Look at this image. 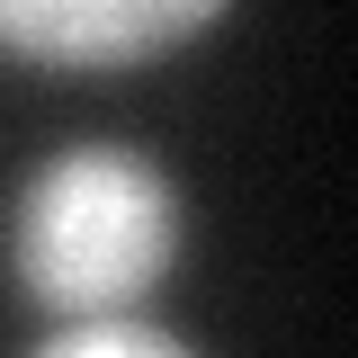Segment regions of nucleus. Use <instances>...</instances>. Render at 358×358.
Segmentation results:
<instances>
[{
  "mask_svg": "<svg viewBox=\"0 0 358 358\" xmlns=\"http://www.w3.org/2000/svg\"><path fill=\"white\" fill-rule=\"evenodd\" d=\"M188 197L134 143H63L18 179L9 206V278L54 322L134 313L179 268Z\"/></svg>",
  "mask_w": 358,
  "mask_h": 358,
  "instance_id": "nucleus-1",
  "label": "nucleus"
},
{
  "mask_svg": "<svg viewBox=\"0 0 358 358\" xmlns=\"http://www.w3.org/2000/svg\"><path fill=\"white\" fill-rule=\"evenodd\" d=\"M224 27V0H0V54L36 72H143Z\"/></svg>",
  "mask_w": 358,
  "mask_h": 358,
  "instance_id": "nucleus-2",
  "label": "nucleus"
},
{
  "mask_svg": "<svg viewBox=\"0 0 358 358\" xmlns=\"http://www.w3.org/2000/svg\"><path fill=\"white\" fill-rule=\"evenodd\" d=\"M27 358H197V350L162 322H143V313H99V322H63Z\"/></svg>",
  "mask_w": 358,
  "mask_h": 358,
  "instance_id": "nucleus-3",
  "label": "nucleus"
}]
</instances>
